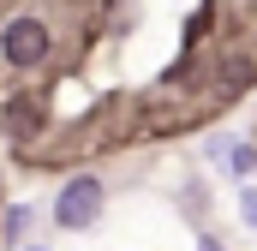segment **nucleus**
Segmentation results:
<instances>
[{
  "instance_id": "39448f33",
  "label": "nucleus",
  "mask_w": 257,
  "mask_h": 251,
  "mask_svg": "<svg viewBox=\"0 0 257 251\" xmlns=\"http://www.w3.org/2000/svg\"><path fill=\"white\" fill-rule=\"evenodd\" d=\"M239 215L257 227V186H245V191H239Z\"/></svg>"
},
{
  "instance_id": "f03ea898",
  "label": "nucleus",
  "mask_w": 257,
  "mask_h": 251,
  "mask_svg": "<svg viewBox=\"0 0 257 251\" xmlns=\"http://www.w3.org/2000/svg\"><path fill=\"white\" fill-rule=\"evenodd\" d=\"M0 48H6L12 66H36L42 54H48V30H42V18H12L6 36H0Z\"/></svg>"
},
{
  "instance_id": "423d86ee",
  "label": "nucleus",
  "mask_w": 257,
  "mask_h": 251,
  "mask_svg": "<svg viewBox=\"0 0 257 251\" xmlns=\"http://www.w3.org/2000/svg\"><path fill=\"white\" fill-rule=\"evenodd\" d=\"M197 251H221V239H203V245H197Z\"/></svg>"
},
{
  "instance_id": "f257e3e1",
  "label": "nucleus",
  "mask_w": 257,
  "mask_h": 251,
  "mask_svg": "<svg viewBox=\"0 0 257 251\" xmlns=\"http://www.w3.org/2000/svg\"><path fill=\"white\" fill-rule=\"evenodd\" d=\"M96 215H102V180H96V174L66 180L60 197H54V221H60L66 233H78V227H90Z\"/></svg>"
},
{
  "instance_id": "20e7f679",
  "label": "nucleus",
  "mask_w": 257,
  "mask_h": 251,
  "mask_svg": "<svg viewBox=\"0 0 257 251\" xmlns=\"http://www.w3.org/2000/svg\"><path fill=\"white\" fill-rule=\"evenodd\" d=\"M24 227H30V209H24V203H18V209H6V233H12V239H18V233H24Z\"/></svg>"
},
{
  "instance_id": "7ed1b4c3",
  "label": "nucleus",
  "mask_w": 257,
  "mask_h": 251,
  "mask_svg": "<svg viewBox=\"0 0 257 251\" xmlns=\"http://www.w3.org/2000/svg\"><path fill=\"white\" fill-rule=\"evenodd\" d=\"M36 126H42V114H36V96H18V102L6 108V132H12V138H30Z\"/></svg>"
}]
</instances>
